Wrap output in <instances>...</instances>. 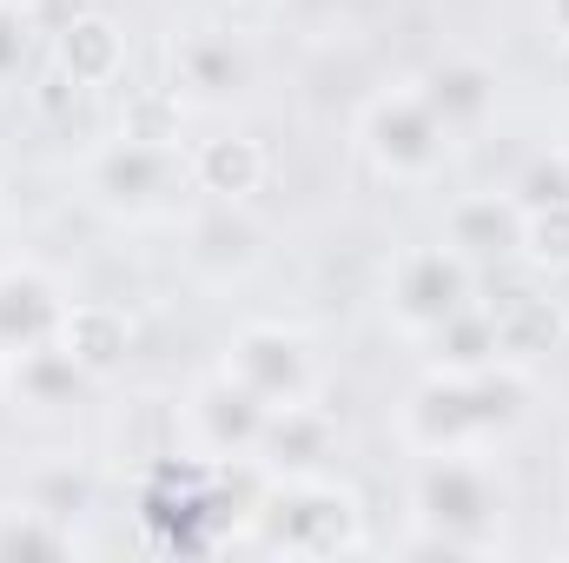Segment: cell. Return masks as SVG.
<instances>
[{
	"label": "cell",
	"mask_w": 569,
	"mask_h": 563,
	"mask_svg": "<svg viewBox=\"0 0 569 563\" xmlns=\"http://www.w3.org/2000/svg\"><path fill=\"white\" fill-rule=\"evenodd\" d=\"M252 80V60L232 33H186L179 40V87L192 100H232Z\"/></svg>",
	"instance_id": "17"
},
{
	"label": "cell",
	"mask_w": 569,
	"mask_h": 563,
	"mask_svg": "<svg viewBox=\"0 0 569 563\" xmlns=\"http://www.w3.org/2000/svg\"><path fill=\"white\" fill-rule=\"evenodd\" d=\"M232 517V477L212 464H159L140 491V524L159 551H212Z\"/></svg>",
	"instance_id": "3"
},
{
	"label": "cell",
	"mask_w": 569,
	"mask_h": 563,
	"mask_svg": "<svg viewBox=\"0 0 569 563\" xmlns=\"http://www.w3.org/2000/svg\"><path fill=\"white\" fill-rule=\"evenodd\" d=\"M331 418L318 412V405H305V398H291V405H272L266 412V431H259V451H266V464H279L284 477H305V471H318L325 457H331Z\"/></svg>",
	"instance_id": "15"
},
{
	"label": "cell",
	"mask_w": 569,
	"mask_h": 563,
	"mask_svg": "<svg viewBox=\"0 0 569 563\" xmlns=\"http://www.w3.org/2000/svg\"><path fill=\"white\" fill-rule=\"evenodd\" d=\"M266 511H279L272 544L279 551H351L358 544V497L325 484V477H291L284 497H272Z\"/></svg>",
	"instance_id": "6"
},
{
	"label": "cell",
	"mask_w": 569,
	"mask_h": 563,
	"mask_svg": "<svg viewBox=\"0 0 569 563\" xmlns=\"http://www.w3.org/2000/svg\"><path fill=\"white\" fill-rule=\"evenodd\" d=\"M430 338H437V372H483V365L503 358V352H497V325H490L483 305H463V312L443 318Z\"/></svg>",
	"instance_id": "20"
},
{
	"label": "cell",
	"mask_w": 569,
	"mask_h": 563,
	"mask_svg": "<svg viewBox=\"0 0 569 563\" xmlns=\"http://www.w3.org/2000/svg\"><path fill=\"white\" fill-rule=\"evenodd\" d=\"M73 537H67V524L60 517H47L33 497L27 504H0V563H27V557H60Z\"/></svg>",
	"instance_id": "22"
},
{
	"label": "cell",
	"mask_w": 569,
	"mask_h": 563,
	"mask_svg": "<svg viewBox=\"0 0 569 563\" xmlns=\"http://www.w3.org/2000/svg\"><path fill=\"white\" fill-rule=\"evenodd\" d=\"M239 7H272V0H239Z\"/></svg>",
	"instance_id": "28"
},
{
	"label": "cell",
	"mask_w": 569,
	"mask_h": 563,
	"mask_svg": "<svg viewBox=\"0 0 569 563\" xmlns=\"http://www.w3.org/2000/svg\"><path fill=\"white\" fill-rule=\"evenodd\" d=\"M530 412V372L517 358H497L483 372H437L430 385H418L411 412H405V431L418 451H470L497 431Z\"/></svg>",
	"instance_id": "1"
},
{
	"label": "cell",
	"mask_w": 569,
	"mask_h": 563,
	"mask_svg": "<svg viewBox=\"0 0 569 563\" xmlns=\"http://www.w3.org/2000/svg\"><path fill=\"white\" fill-rule=\"evenodd\" d=\"M226 372H232L239 385H252L266 405H291V398L311 392V352H305V338L284 332V325H246V332L232 338Z\"/></svg>",
	"instance_id": "8"
},
{
	"label": "cell",
	"mask_w": 569,
	"mask_h": 563,
	"mask_svg": "<svg viewBox=\"0 0 569 563\" xmlns=\"http://www.w3.org/2000/svg\"><path fill=\"white\" fill-rule=\"evenodd\" d=\"M186 172H192V186L212 192L219 206H246V199L266 186L272 159H266V146L252 140V134H212V140L192 146Z\"/></svg>",
	"instance_id": "12"
},
{
	"label": "cell",
	"mask_w": 569,
	"mask_h": 563,
	"mask_svg": "<svg viewBox=\"0 0 569 563\" xmlns=\"http://www.w3.org/2000/svg\"><path fill=\"white\" fill-rule=\"evenodd\" d=\"M186 159L172 140H146V134H127L120 146H107L93 159V192L120 213H159L179 186H186Z\"/></svg>",
	"instance_id": "5"
},
{
	"label": "cell",
	"mask_w": 569,
	"mask_h": 563,
	"mask_svg": "<svg viewBox=\"0 0 569 563\" xmlns=\"http://www.w3.org/2000/svg\"><path fill=\"white\" fill-rule=\"evenodd\" d=\"M510 199H517L523 213H543V206H569V146H557V152H537V159H530V166L517 172Z\"/></svg>",
	"instance_id": "23"
},
{
	"label": "cell",
	"mask_w": 569,
	"mask_h": 563,
	"mask_svg": "<svg viewBox=\"0 0 569 563\" xmlns=\"http://www.w3.org/2000/svg\"><path fill=\"white\" fill-rule=\"evenodd\" d=\"M463 305H470V259H457L450 246H411L391 266V312L411 332H437Z\"/></svg>",
	"instance_id": "7"
},
{
	"label": "cell",
	"mask_w": 569,
	"mask_h": 563,
	"mask_svg": "<svg viewBox=\"0 0 569 563\" xmlns=\"http://www.w3.org/2000/svg\"><path fill=\"white\" fill-rule=\"evenodd\" d=\"M87 385H93V378L80 372V358H73L60 338H47V345H33V352L13 358V398L33 405V412H60V405H73Z\"/></svg>",
	"instance_id": "18"
},
{
	"label": "cell",
	"mask_w": 569,
	"mask_h": 563,
	"mask_svg": "<svg viewBox=\"0 0 569 563\" xmlns=\"http://www.w3.org/2000/svg\"><path fill=\"white\" fill-rule=\"evenodd\" d=\"M60 345L80 358V372H87V378H107V372H120V365H127L133 325H127V312H120V305L87 298V305H67V318H60Z\"/></svg>",
	"instance_id": "16"
},
{
	"label": "cell",
	"mask_w": 569,
	"mask_h": 563,
	"mask_svg": "<svg viewBox=\"0 0 569 563\" xmlns=\"http://www.w3.org/2000/svg\"><path fill=\"white\" fill-rule=\"evenodd\" d=\"M443 246L457 259H510V253H523V206L510 192H470L450 206Z\"/></svg>",
	"instance_id": "11"
},
{
	"label": "cell",
	"mask_w": 569,
	"mask_h": 563,
	"mask_svg": "<svg viewBox=\"0 0 569 563\" xmlns=\"http://www.w3.org/2000/svg\"><path fill=\"white\" fill-rule=\"evenodd\" d=\"M67 298L40 266H7L0 273V358H20L47 338H60Z\"/></svg>",
	"instance_id": "10"
},
{
	"label": "cell",
	"mask_w": 569,
	"mask_h": 563,
	"mask_svg": "<svg viewBox=\"0 0 569 563\" xmlns=\"http://www.w3.org/2000/svg\"><path fill=\"white\" fill-rule=\"evenodd\" d=\"M490 325H497V352L503 358H530V352H550L563 338V312L537 292H503L497 305H483Z\"/></svg>",
	"instance_id": "19"
},
{
	"label": "cell",
	"mask_w": 569,
	"mask_h": 563,
	"mask_svg": "<svg viewBox=\"0 0 569 563\" xmlns=\"http://www.w3.org/2000/svg\"><path fill=\"white\" fill-rule=\"evenodd\" d=\"M192 431H199V444L212 451V457H246V451H259V431H266V398L252 392V385H239L232 372H219V378H206L199 392H192Z\"/></svg>",
	"instance_id": "9"
},
{
	"label": "cell",
	"mask_w": 569,
	"mask_h": 563,
	"mask_svg": "<svg viewBox=\"0 0 569 563\" xmlns=\"http://www.w3.org/2000/svg\"><path fill=\"white\" fill-rule=\"evenodd\" d=\"M503 517V491L470 451H437L418 477V524L425 537L411 551H490Z\"/></svg>",
	"instance_id": "2"
},
{
	"label": "cell",
	"mask_w": 569,
	"mask_h": 563,
	"mask_svg": "<svg viewBox=\"0 0 569 563\" xmlns=\"http://www.w3.org/2000/svg\"><path fill=\"white\" fill-rule=\"evenodd\" d=\"M550 27L569 40V0H550Z\"/></svg>",
	"instance_id": "27"
},
{
	"label": "cell",
	"mask_w": 569,
	"mask_h": 563,
	"mask_svg": "<svg viewBox=\"0 0 569 563\" xmlns=\"http://www.w3.org/2000/svg\"><path fill=\"white\" fill-rule=\"evenodd\" d=\"M199 246H192V259L199 266H212V273H239V266H252L259 259V226L239 213V206H219L212 219H199V233H192Z\"/></svg>",
	"instance_id": "21"
},
{
	"label": "cell",
	"mask_w": 569,
	"mask_h": 563,
	"mask_svg": "<svg viewBox=\"0 0 569 563\" xmlns=\"http://www.w3.org/2000/svg\"><path fill=\"white\" fill-rule=\"evenodd\" d=\"M27 497H33V504H40L47 517H60V524H67L73 511H87V477H80L73 464H60V471H40Z\"/></svg>",
	"instance_id": "25"
},
{
	"label": "cell",
	"mask_w": 569,
	"mask_h": 563,
	"mask_svg": "<svg viewBox=\"0 0 569 563\" xmlns=\"http://www.w3.org/2000/svg\"><path fill=\"white\" fill-rule=\"evenodd\" d=\"M53 67L67 73V80H80V87H107V80H120V67H127V33H120V20H107V13H73L67 27H53Z\"/></svg>",
	"instance_id": "14"
},
{
	"label": "cell",
	"mask_w": 569,
	"mask_h": 563,
	"mask_svg": "<svg viewBox=\"0 0 569 563\" xmlns=\"http://www.w3.org/2000/svg\"><path fill=\"white\" fill-rule=\"evenodd\" d=\"M20 60H27V13L20 7H0V80L20 73Z\"/></svg>",
	"instance_id": "26"
},
{
	"label": "cell",
	"mask_w": 569,
	"mask_h": 563,
	"mask_svg": "<svg viewBox=\"0 0 569 563\" xmlns=\"http://www.w3.org/2000/svg\"><path fill=\"white\" fill-rule=\"evenodd\" d=\"M418 93H425L430 113L443 120V134H477V127L497 113V73H490L483 60H470V53L437 60Z\"/></svg>",
	"instance_id": "13"
},
{
	"label": "cell",
	"mask_w": 569,
	"mask_h": 563,
	"mask_svg": "<svg viewBox=\"0 0 569 563\" xmlns=\"http://www.w3.org/2000/svg\"><path fill=\"white\" fill-rule=\"evenodd\" d=\"M523 253H530L537 266H569V206L523 213Z\"/></svg>",
	"instance_id": "24"
},
{
	"label": "cell",
	"mask_w": 569,
	"mask_h": 563,
	"mask_svg": "<svg viewBox=\"0 0 569 563\" xmlns=\"http://www.w3.org/2000/svg\"><path fill=\"white\" fill-rule=\"evenodd\" d=\"M358 140H365V152H371L391 179H430V172L443 166L450 134H443V120L425 107V93L405 87V93H378V100L365 107Z\"/></svg>",
	"instance_id": "4"
}]
</instances>
